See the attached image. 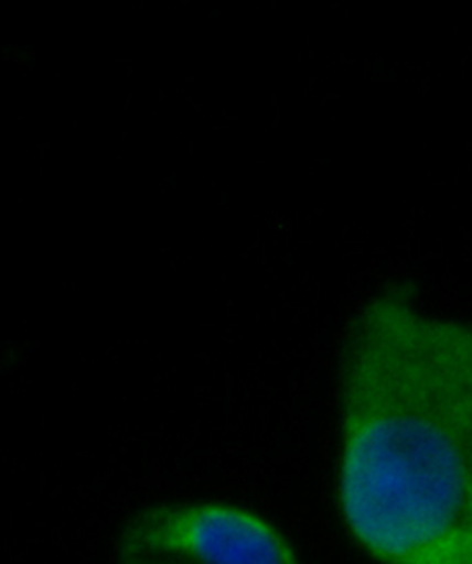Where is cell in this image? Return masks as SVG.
<instances>
[{"label":"cell","mask_w":472,"mask_h":564,"mask_svg":"<svg viewBox=\"0 0 472 564\" xmlns=\"http://www.w3.org/2000/svg\"><path fill=\"white\" fill-rule=\"evenodd\" d=\"M336 497L379 564H472V323L388 288L340 362Z\"/></svg>","instance_id":"cell-1"},{"label":"cell","mask_w":472,"mask_h":564,"mask_svg":"<svg viewBox=\"0 0 472 564\" xmlns=\"http://www.w3.org/2000/svg\"><path fill=\"white\" fill-rule=\"evenodd\" d=\"M122 554L186 564H299L294 547L264 517L222 502L153 507L122 531Z\"/></svg>","instance_id":"cell-2"},{"label":"cell","mask_w":472,"mask_h":564,"mask_svg":"<svg viewBox=\"0 0 472 564\" xmlns=\"http://www.w3.org/2000/svg\"><path fill=\"white\" fill-rule=\"evenodd\" d=\"M122 564H186L176 561V558H167V556H127Z\"/></svg>","instance_id":"cell-3"}]
</instances>
